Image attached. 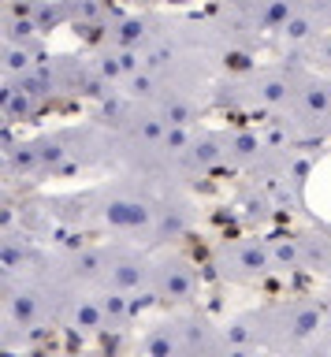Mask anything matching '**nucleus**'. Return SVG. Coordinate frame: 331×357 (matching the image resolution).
Instances as JSON below:
<instances>
[{"label": "nucleus", "mask_w": 331, "mask_h": 357, "mask_svg": "<svg viewBox=\"0 0 331 357\" xmlns=\"http://www.w3.org/2000/svg\"><path fill=\"white\" fill-rule=\"evenodd\" d=\"M175 350H179V339L171 331H157L146 342V357H175Z\"/></svg>", "instance_id": "obj_23"}, {"label": "nucleus", "mask_w": 331, "mask_h": 357, "mask_svg": "<svg viewBox=\"0 0 331 357\" xmlns=\"http://www.w3.org/2000/svg\"><path fill=\"white\" fill-rule=\"evenodd\" d=\"M34 317H38V298L30 290H19V294L8 298V320L12 324L26 328V324H34Z\"/></svg>", "instance_id": "obj_13"}, {"label": "nucleus", "mask_w": 331, "mask_h": 357, "mask_svg": "<svg viewBox=\"0 0 331 357\" xmlns=\"http://www.w3.org/2000/svg\"><path fill=\"white\" fill-rule=\"evenodd\" d=\"M186 357H208V354H186Z\"/></svg>", "instance_id": "obj_32"}, {"label": "nucleus", "mask_w": 331, "mask_h": 357, "mask_svg": "<svg viewBox=\"0 0 331 357\" xmlns=\"http://www.w3.org/2000/svg\"><path fill=\"white\" fill-rule=\"evenodd\" d=\"M23 257H26L23 245H15L12 238H8V242H4V272H15V268L23 264Z\"/></svg>", "instance_id": "obj_27"}, {"label": "nucleus", "mask_w": 331, "mask_h": 357, "mask_svg": "<svg viewBox=\"0 0 331 357\" xmlns=\"http://www.w3.org/2000/svg\"><path fill=\"white\" fill-rule=\"evenodd\" d=\"M224 63L231 67V71H249V56L246 52H227Z\"/></svg>", "instance_id": "obj_28"}, {"label": "nucleus", "mask_w": 331, "mask_h": 357, "mask_svg": "<svg viewBox=\"0 0 331 357\" xmlns=\"http://www.w3.org/2000/svg\"><path fill=\"white\" fill-rule=\"evenodd\" d=\"M253 93H257V105H264V108H279V105H286V100H291V78L279 75V71L261 75Z\"/></svg>", "instance_id": "obj_4"}, {"label": "nucleus", "mask_w": 331, "mask_h": 357, "mask_svg": "<svg viewBox=\"0 0 331 357\" xmlns=\"http://www.w3.org/2000/svg\"><path fill=\"white\" fill-rule=\"evenodd\" d=\"M313 8H331V0H309Z\"/></svg>", "instance_id": "obj_31"}, {"label": "nucleus", "mask_w": 331, "mask_h": 357, "mask_svg": "<svg viewBox=\"0 0 331 357\" xmlns=\"http://www.w3.org/2000/svg\"><path fill=\"white\" fill-rule=\"evenodd\" d=\"M294 15H298V8L291 4V0H264L261 11H257V22L264 30H283Z\"/></svg>", "instance_id": "obj_7"}, {"label": "nucleus", "mask_w": 331, "mask_h": 357, "mask_svg": "<svg viewBox=\"0 0 331 357\" xmlns=\"http://www.w3.org/2000/svg\"><path fill=\"white\" fill-rule=\"evenodd\" d=\"M34 112V97L26 89H15V86H4V123H19Z\"/></svg>", "instance_id": "obj_11"}, {"label": "nucleus", "mask_w": 331, "mask_h": 357, "mask_svg": "<svg viewBox=\"0 0 331 357\" xmlns=\"http://www.w3.org/2000/svg\"><path fill=\"white\" fill-rule=\"evenodd\" d=\"M320 328V312L316 309H298L294 320H291V335L294 339H309V335H316Z\"/></svg>", "instance_id": "obj_21"}, {"label": "nucleus", "mask_w": 331, "mask_h": 357, "mask_svg": "<svg viewBox=\"0 0 331 357\" xmlns=\"http://www.w3.org/2000/svg\"><path fill=\"white\" fill-rule=\"evenodd\" d=\"M227 357H253V354L246 350V346H231V350H227Z\"/></svg>", "instance_id": "obj_29"}, {"label": "nucleus", "mask_w": 331, "mask_h": 357, "mask_svg": "<svg viewBox=\"0 0 331 357\" xmlns=\"http://www.w3.org/2000/svg\"><path fill=\"white\" fill-rule=\"evenodd\" d=\"M101 220L116 231H138L153 223V208L149 201H138V197H108L101 205Z\"/></svg>", "instance_id": "obj_1"}, {"label": "nucleus", "mask_w": 331, "mask_h": 357, "mask_svg": "<svg viewBox=\"0 0 331 357\" xmlns=\"http://www.w3.org/2000/svg\"><path fill=\"white\" fill-rule=\"evenodd\" d=\"M224 153H227V142H220V138H194V145H190V153H186V164L190 167H197V172H208L213 164H220L224 160Z\"/></svg>", "instance_id": "obj_6"}, {"label": "nucleus", "mask_w": 331, "mask_h": 357, "mask_svg": "<svg viewBox=\"0 0 331 357\" xmlns=\"http://www.w3.org/2000/svg\"><path fill=\"white\" fill-rule=\"evenodd\" d=\"M190 145H194V134H190V127H168L164 130V142H160V149L164 153H190Z\"/></svg>", "instance_id": "obj_20"}, {"label": "nucleus", "mask_w": 331, "mask_h": 357, "mask_svg": "<svg viewBox=\"0 0 331 357\" xmlns=\"http://www.w3.org/2000/svg\"><path fill=\"white\" fill-rule=\"evenodd\" d=\"M157 290L164 298H171V301H183V298H190V290H194V279H190V272L186 268H179V264H164L160 272H157Z\"/></svg>", "instance_id": "obj_5"}, {"label": "nucleus", "mask_w": 331, "mask_h": 357, "mask_svg": "<svg viewBox=\"0 0 331 357\" xmlns=\"http://www.w3.org/2000/svg\"><path fill=\"white\" fill-rule=\"evenodd\" d=\"M34 167H41V149H38V142H26V145H12L8 149V175H26V172H34Z\"/></svg>", "instance_id": "obj_9"}, {"label": "nucleus", "mask_w": 331, "mask_h": 357, "mask_svg": "<svg viewBox=\"0 0 331 357\" xmlns=\"http://www.w3.org/2000/svg\"><path fill=\"white\" fill-rule=\"evenodd\" d=\"M298 108L305 119H328L331 116V86L328 82H305L298 89Z\"/></svg>", "instance_id": "obj_3"}, {"label": "nucleus", "mask_w": 331, "mask_h": 357, "mask_svg": "<svg viewBox=\"0 0 331 357\" xmlns=\"http://www.w3.org/2000/svg\"><path fill=\"white\" fill-rule=\"evenodd\" d=\"M138 41H146V19H123L112 33L116 49H138Z\"/></svg>", "instance_id": "obj_16"}, {"label": "nucleus", "mask_w": 331, "mask_h": 357, "mask_svg": "<svg viewBox=\"0 0 331 357\" xmlns=\"http://www.w3.org/2000/svg\"><path fill=\"white\" fill-rule=\"evenodd\" d=\"M71 264H75V275H79V279H93V275L108 272V261H105L101 250H82V253H75Z\"/></svg>", "instance_id": "obj_17"}, {"label": "nucleus", "mask_w": 331, "mask_h": 357, "mask_svg": "<svg viewBox=\"0 0 331 357\" xmlns=\"http://www.w3.org/2000/svg\"><path fill=\"white\" fill-rule=\"evenodd\" d=\"M157 116L168 123V127H190V123H194V105H190V100H183V97H164L160 108H157Z\"/></svg>", "instance_id": "obj_10"}, {"label": "nucleus", "mask_w": 331, "mask_h": 357, "mask_svg": "<svg viewBox=\"0 0 331 357\" xmlns=\"http://www.w3.org/2000/svg\"><path fill=\"white\" fill-rule=\"evenodd\" d=\"M71 320H75V328H82V331H97V328L105 324V309H101V301L79 298V305H75Z\"/></svg>", "instance_id": "obj_14"}, {"label": "nucleus", "mask_w": 331, "mask_h": 357, "mask_svg": "<svg viewBox=\"0 0 331 357\" xmlns=\"http://www.w3.org/2000/svg\"><path fill=\"white\" fill-rule=\"evenodd\" d=\"M257 153H261V138L253 130H235L227 138V156H235V160H253Z\"/></svg>", "instance_id": "obj_15"}, {"label": "nucleus", "mask_w": 331, "mask_h": 357, "mask_svg": "<svg viewBox=\"0 0 331 357\" xmlns=\"http://www.w3.org/2000/svg\"><path fill=\"white\" fill-rule=\"evenodd\" d=\"M153 279V272L146 268V261H138V257H119V261L108 264V283H112V290H138L146 287Z\"/></svg>", "instance_id": "obj_2"}, {"label": "nucleus", "mask_w": 331, "mask_h": 357, "mask_svg": "<svg viewBox=\"0 0 331 357\" xmlns=\"http://www.w3.org/2000/svg\"><path fill=\"white\" fill-rule=\"evenodd\" d=\"M238 268L246 275H264L272 268V250H268V245H261V242H246L238 250Z\"/></svg>", "instance_id": "obj_8"}, {"label": "nucleus", "mask_w": 331, "mask_h": 357, "mask_svg": "<svg viewBox=\"0 0 331 357\" xmlns=\"http://www.w3.org/2000/svg\"><path fill=\"white\" fill-rule=\"evenodd\" d=\"M171 56H175L171 45H157V49H149V52H146V67H149V71H160V67H168V63H171Z\"/></svg>", "instance_id": "obj_24"}, {"label": "nucleus", "mask_w": 331, "mask_h": 357, "mask_svg": "<svg viewBox=\"0 0 331 357\" xmlns=\"http://www.w3.org/2000/svg\"><path fill=\"white\" fill-rule=\"evenodd\" d=\"M38 149H41V167H60L71 153L68 138H45V142H38Z\"/></svg>", "instance_id": "obj_19"}, {"label": "nucleus", "mask_w": 331, "mask_h": 357, "mask_svg": "<svg viewBox=\"0 0 331 357\" xmlns=\"http://www.w3.org/2000/svg\"><path fill=\"white\" fill-rule=\"evenodd\" d=\"M320 60L331 63V41H328V45H320Z\"/></svg>", "instance_id": "obj_30"}, {"label": "nucleus", "mask_w": 331, "mask_h": 357, "mask_svg": "<svg viewBox=\"0 0 331 357\" xmlns=\"http://www.w3.org/2000/svg\"><path fill=\"white\" fill-rule=\"evenodd\" d=\"M60 19H63L60 4H49V8H38V11H34V22H38V30H49V26H56Z\"/></svg>", "instance_id": "obj_26"}, {"label": "nucleus", "mask_w": 331, "mask_h": 357, "mask_svg": "<svg viewBox=\"0 0 331 357\" xmlns=\"http://www.w3.org/2000/svg\"><path fill=\"white\" fill-rule=\"evenodd\" d=\"M298 242H279V245H272V261H279L283 268H294L298 264Z\"/></svg>", "instance_id": "obj_25"}, {"label": "nucleus", "mask_w": 331, "mask_h": 357, "mask_svg": "<svg viewBox=\"0 0 331 357\" xmlns=\"http://www.w3.org/2000/svg\"><path fill=\"white\" fill-rule=\"evenodd\" d=\"M127 86H130V97H157V75H153L149 67H141V71L130 75Z\"/></svg>", "instance_id": "obj_22"}, {"label": "nucleus", "mask_w": 331, "mask_h": 357, "mask_svg": "<svg viewBox=\"0 0 331 357\" xmlns=\"http://www.w3.org/2000/svg\"><path fill=\"white\" fill-rule=\"evenodd\" d=\"M34 67L38 63H34V49H30V45H4V71L8 75L26 78Z\"/></svg>", "instance_id": "obj_12"}, {"label": "nucleus", "mask_w": 331, "mask_h": 357, "mask_svg": "<svg viewBox=\"0 0 331 357\" xmlns=\"http://www.w3.org/2000/svg\"><path fill=\"white\" fill-rule=\"evenodd\" d=\"M283 38H286V45H302V41H309L316 33V22H313V15H305V11H298V15L286 22V26L279 30Z\"/></svg>", "instance_id": "obj_18"}]
</instances>
